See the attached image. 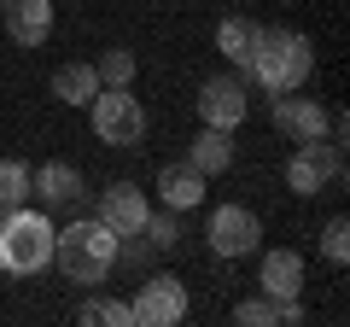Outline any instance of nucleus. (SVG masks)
<instances>
[{"mask_svg":"<svg viewBox=\"0 0 350 327\" xmlns=\"http://www.w3.org/2000/svg\"><path fill=\"white\" fill-rule=\"evenodd\" d=\"M257 36H262L257 18H222V24H216V53H222V59L234 64L239 76H245L251 53H257Z\"/></svg>","mask_w":350,"mask_h":327,"instance_id":"f3484780","label":"nucleus"},{"mask_svg":"<svg viewBox=\"0 0 350 327\" xmlns=\"http://www.w3.org/2000/svg\"><path fill=\"white\" fill-rule=\"evenodd\" d=\"M6 12V36L18 41V47H47V36H53V0H6L0 6Z\"/></svg>","mask_w":350,"mask_h":327,"instance_id":"ddd939ff","label":"nucleus"},{"mask_svg":"<svg viewBox=\"0 0 350 327\" xmlns=\"http://www.w3.org/2000/svg\"><path fill=\"white\" fill-rule=\"evenodd\" d=\"M310 76H315L310 36H298V29H262L257 36V53H251V64H245V82H257V88H269V94H292V88H304Z\"/></svg>","mask_w":350,"mask_h":327,"instance_id":"f03ea898","label":"nucleus"},{"mask_svg":"<svg viewBox=\"0 0 350 327\" xmlns=\"http://www.w3.org/2000/svg\"><path fill=\"white\" fill-rule=\"evenodd\" d=\"M269 123H275V135H286L292 146H304V140H327V135H333V112H327L321 100H310L304 88L275 94V105H269Z\"/></svg>","mask_w":350,"mask_h":327,"instance_id":"0eeeda50","label":"nucleus"},{"mask_svg":"<svg viewBox=\"0 0 350 327\" xmlns=\"http://www.w3.org/2000/svg\"><path fill=\"white\" fill-rule=\"evenodd\" d=\"M187 164L199 170L204 181H211V176H228V170H234V129H199L193 146H187Z\"/></svg>","mask_w":350,"mask_h":327,"instance_id":"2eb2a0df","label":"nucleus"},{"mask_svg":"<svg viewBox=\"0 0 350 327\" xmlns=\"http://www.w3.org/2000/svg\"><path fill=\"white\" fill-rule=\"evenodd\" d=\"M321 257H327V263H338V269L350 263V222H345V216H333V222L321 228Z\"/></svg>","mask_w":350,"mask_h":327,"instance_id":"4be33fe9","label":"nucleus"},{"mask_svg":"<svg viewBox=\"0 0 350 327\" xmlns=\"http://www.w3.org/2000/svg\"><path fill=\"white\" fill-rule=\"evenodd\" d=\"M94 94H100V70L88 59H70V64L53 70V100L59 105H76V112H82V105H94Z\"/></svg>","mask_w":350,"mask_h":327,"instance_id":"dca6fc26","label":"nucleus"},{"mask_svg":"<svg viewBox=\"0 0 350 327\" xmlns=\"http://www.w3.org/2000/svg\"><path fill=\"white\" fill-rule=\"evenodd\" d=\"M88 123L100 135V146L111 152H129L146 140V105L135 100V88H100L94 105H88Z\"/></svg>","mask_w":350,"mask_h":327,"instance_id":"20e7f679","label":"nucleus"},{"mask_svg":"<svg viewBox=\"0 0 350 327\" xmlns=\"http://www.w3.org/2000/svg\"><path fill=\"white\" fill-rule=\"evenodd\" d=\"M257 287L262 298H304V252H292V246H275V252H262L257 263Z\"/></svg>","mask_w":350,"mask_h":327,"instance_id":"f8f14e48","label":"nucleus"},{"mask_svg":"<svg viewBox=\"0 0 350 327\" xmlns=\"http://www.w3.org/2000/svg\"><path fill=\"white\" fill-rule=\"evenodd\" d=\"M193 105H199L204 129H239L251 117V88H245V76H204Z\"/></svg>","mask_w":350,"mask_h":327,"instance_id":"6e6552de","label":"nucleus"},{"mask_svg":"<svg viewBox=\"0 0 350 327\" xmlns=\"http://www.w3.org/2000/svg\"><path fill=\"white\" fill-rule=\"evenodd\" d=\"M158 199H163V211H175V216H181V211H199V205H204V176L193 170L187 158H181V164H163V170H158Z\"/></svg>","mask_w":350,"mask_h":327,"instance_id":"4468645a","label":"nucleus"},{"mask_svg":"<svg viewBox=\"0 0 350 327\" xmlns=\"http://www.w3.org/2000/svg\"><path fill=\"white\" fill-rule=\"evenodd\" d=\"M146 216H152V199L135 187V181H111V187L100 193V222L111 228L117 239L140 234V228H146Z\"/></svg>","mask_w":350,"mask_h":327,"instance_id":"9b49d317","label":"nucleus"},{"mask_svg":"<svg viewBox=\"0 0 350 327\" xmlns=\"http://www.w3.org/2000/svg\"><path fill=\"white\" fill-rule=\"evenodd\" d=\"M117 246H123V239H117L100 216H76L70 228L53 234V269H59L70 287H100L117 269Z\"/></svg>","mask_w":350,"mask_h":327,"instance_id":"f257e3e1","label":"nucleus"},{"mask_svg":"<svg viewBox=\"0 0 350 327\" xmlns=\"http://www.w3.org/2000/svg\"><path fill=\"white\" fill-rule=\"evenodd\" d=\"M94 70H100V88H135L140 59H135L129 47H111V53H100V59H94Z\"/></svg>","mask_w":350,"mask_h":327,"instance_id":"6ab92c4d","label":"nucleus"},{"mask_svg":"<svg viewBox=\"0 0 350 327\" xmlns=\"http://www.w3.org/2000/svg\"><path fill=\"white\" fill-rule=\"evenodd\" d=\"M234 322H239V327H275V298H245V304H234Z\"/></svg>","mask_w":350,"mask_h":327,"instance_id":"5701e85b","label":"nucleus"},{"mask_svg":"<svg viewBox=\"0 0 350 327\" xmlns=\"http://www.w3.org/2000/svg\"><path fill=\"white\" fill-rule=\"evenodd\" d=\"M338 181H345V152H338V140H304V146L292 152L286 187L298 193V199H321Z\"/></svg>","mask_w":350,"mask_h":327,"instance_id":"39448f33","label":"nucleus"},{"mask_svg":"<svg viewBox=\"0 0 350 327\" xmlns=\"http://www.w3.org/2000/svg\"><path fill=\"white\" fill-rule=\"evenodd\" d=\"M29 193L41 199V211H76L82 193H88V181H82L76 164L53 158V164H41V170H29Z\"/></svg>","mask_w":350,"mask_h":327,"instance_id":"9d476101","label":"nucleus"},{"mask_svg":"<svg viewBox=\"0 0 350 327\" xmlns=\"http://www.w3.org/2000/svg\"><path fill=\"white\" fill-rule=\"evenodd\" d=\"M129 322L140 327H175V322H187V287L175 275H152L146 287L129 298Z\"/></svg>","mask_w":350,"mask_h":327,"instance_id":"1a4fd4ad","label":"nucleus"},{"mask_svg":"<svg viewBox=\"0 0 350 327\" xmlns=\"http://www.w3.org/2000/svg\"><path fill=\"white\" fill-rule=\"evenodd\" d=\"M140 239H146L152 252H175V246H181V222H175V211H152L146 216V228H140Z\"/></svg>","mask_w":350,"mask_h":327,"instance_id":"412c9836","label":"nucleus"},{"mask_svg":"<svg viewBox=\"0 0 350 327\" xmlns=\"http://www.w3.org/2000/svg\"><path fill=\"white\" fill-rule=\"evenodd\" d=\"M0 6H6V0H0Z\"/></svg>","mask_w":350,"mask_h":327,"instance_id":"b1692460","label":"nucleus"},{"mask_svg":"<svg viewBox=\"0 0 350 327\" xmlns=\"http://www.w3.org/2000/svg\"><path fill=\"white\" fill-rule=\"evenodd\" d=\"M53 216L41 211V205H18V211L0 216V275H41V269H53Z\"/></svg>","mask_w":350,"mask_h":327,"instance_id":"7ed1b4c3","label":"nucleus"},{"mask_svg":"<svg viewBox=\"0 0 350 327\" xmlns=\"http://www.w3.org/2000/svg\"><path fill=\"white\" fill-rule=\"evenodd\" d=\"M76 322L82 327H129V298H82Z\"/></svg>","mask_w":350,"mask_h":327,"instance_id":"aec40b11","label":"nucleus"},{"mask_svg":"<svg viewBox=\"0 0 350 327\" xmlns=\"http://www.w3.org/2000/svg\"><path fill=\"white\" fill-rule=\"evenodd\" d=\"M204 239H211V252L216 257H251L262 246V216L251 211V205H216L211 222H204Z\"/></svg>","mask_w":350,"mask_h":327,"instance_id":"423d86ee","label":"nucleus"},{"mask_svg":"<svg viewBox=\"0 0 350 327\" xmlns=\"http://www.w3.org/2000/svg\"><path fill=\"white\" fill-rule=\"evenodd\" d=\"M36 193H29V164L18 158H0V216L18 211V205H29Z\"/></svg>","mask_w":350,"mask_h":327,"instance_id":"a211bd4d","label":"nucleus"}]
</instances>
